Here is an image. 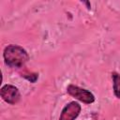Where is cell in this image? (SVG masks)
Wrapping results in <instances>:
<instances>
[{
    "instance_id": "277c9868",
    "label": "cell",
    "mask_w": 120,
    "mask_h": 120,
    "mask_svg": "<svg viewBox=\"0 0 120 120\" xmlns=\"http://www.w3.org/2000/svg\"><path fill=\"white\" fill-rule=\"evenodd\" d=\"M81 112V106L75 101L67 104L61 112L59 120H75Z\"/></svg>"
},
{
    "instance_id": "6da1fadb",
    "label": "cell",
    "mask_w": 120,
    "mask_h": 120,
    "mask_svg": "<svg viewBox=\"0 0 120 120\" xmlns=\"http://www.w3.org/2000/svg\"><path fill=\"white\" fill-rule=\"evenodd\" d=\"M3 55L5 63L11 68H21L29 59L26 51L18 45H8L6 47Z\"/></svg>"
},
{
    "instance_id": "7a4b0ae2",
    "label": "cell",
    "mask_w": 120,
    "mask_h": 120,
    "mask_svg": "<svg viewBox=\"0 0 120 120\" xmlns=\"http://www.w3.org/2000/svg\"><path fill=\"white\" fill-rule=\"evenodd\" d=\"M67 91L70 96H72L73 98H75L76 99H78L83 103L90 104V103L95 101V97L90 91L83 89V88H81L79 86L70 84L68 86Z\"/></svg>"
},
{
    "instance_id": "5b68a950",
    "label": "cell",
    "mask_w": 120,
    "mask_h": 120,
    "mask_svg": "<svg viewBox=\"0 0 120 120\" xmlns=\"http://www.w3.org/2000/svg\"><path fill=\"white\" fill-rule=\"evenodd\" d=\"M112 81H113V92L114 95L120 98V75L113 72L112 73Z\"/></svg>"
},
{
    "instance_id": "3957f363",
    "label": "cell",
    "mask_w": 120,
    "mask_h": 120,
    "mask_svg": "<svg viewBox=\"0 0 120 120\" xmlns=\"http://www.w3.org/2000/svg\"><path fill=\"white\" fill-rule=\"evenodd\" d=\"M0 95H1V98L8 104L17 103L21 98L18 88L13 85H10V84H7V85L3 86L1 88Z\"/></svg>"
}]
</instances>
